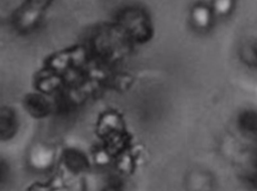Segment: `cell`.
<instances>
[{"instance_id": "obj_2", "label": "cell", "mask_w": 257, "mask_h": 191, "mask_svg": "<svg viewBox=\"0 0 257 191\" xmlns=\"http://www.w3.org/2000/svg\"><path fill=\"white\" fill-rule=\"evenodd\" d=\"M50 1L51 0H27L16 15L17 23L22 27L33 25Z\"/></svg>"}, {"instance_id": "obj_1", "label": "cell", "mask_w": 257, "mask_h": 191, "mask_svg": "<svg viewBox=\"0 0 257 191\" xmlns=\"http://www.w3.org/2000/svg\"><path fill=\"white\" fill-rule=\"evenodd\" d=\"M119 23L124 31L143 39L151 32V23L146 13L139 8H127L119 15Z\"/></svg>"}]
</instances>
